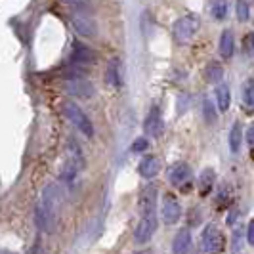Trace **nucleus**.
I'll use <instances>...</instances> for the list:
<instances>
[{"instance_id": "c756f323", "label": "nucleus", "mask_w": 254, "mask_h": 254, "mask_svg": "<svg viewBox=\"0 0 254 254\" xmlns=\"http://www.w3.org/2000/svg\"><path fill=\"white\" fill-rule=\"evenodd\" d=\"M251 46H253V48H254V33H253V35H251Z\"/></svg>"}, {"instance_id": "4be33fe9", "label": "nucleus", "mask_w": 254, "mask_h": 254, "mask_svg": "<svg viewBox=\"0 0 254 254\" xmlns=\"http://www.w3.org/2000/svg\"><path fill=\"white\" fill-rule=\"evenodd\" d=\"M210 13L214 19H226L228 15V2L226 0H214L210 6Z\"/></svg>"}, {"instance_id": "6e6552de", "label": "nucleus", "mask_w": 254, "mask_h": 254, "mask_svg": "<svg viewBox=\"0 0 254 254\" xmlns=\"http://www.w3.org/2000/svg\"><path fill=\"white\" fill-rule=\"evenodd\" d=\"M203 243L204 249L210 254H218L224 251V245H226V239L222 235V231L214 226V224H208L203 231Z\"/></svg>"}, {"instance_id": "2f4dec72", "label": "nucleus", "mask_w": 254, "mask_h": 254, "mask_svg": "<svg viewBox=\"0 0 254 254\" xmlns=\"http://www.w3.org/2000/svg\"><path fill=\"white\" fill-rule=\"evenodd\" d=\"M140 254H149V253H140Z\"/></svg>"}, {"instance_id": "39448f33", "label": "nucleus", "mask_w": 254, "mask_h": 254, "mask_svg": "<svg viewBox=\"0 0 254 254\" xmlns=\"http://www.w3.org/2000/svg\"><path fill=\"white\" fill-rule=\"evenodd\" d=\"M168 182L180 188V191H191V180H193V172H191V166L188 163H176L168 168Z\"/></svg>"}, {"instance_id": "1a4fd4ad", "label": "nucleus", "mask_w": 254, "mask_h": 254, "mask_svg": "<svg viewBox=\"0 0 254 254\" xmlns=\"http://www.w3.org/2000/svg\"><path fill=\"white\" fill-rule=\"evenodd\" d=\"M65 90L71 94V96H76V98H92L94 96V86L90 84L88 80H84L82 76L78 78H69L65 82Z\"/></svg>"}, {"instance_id": "ddd939ff", "label": "nucleus", "mask_w": 254, "mask_h": 254, "mask_svg": "<svg viewBox=\"0 0 254 254\" xmlns=\"http://www.w3.org/2000/svg\"><path fill=\"white\" fill-rule=\"evenodd\" d=\"M71 64H76V65H90L94 64V54L90 48H86L84 44H80V42H75V46H73V54H71Z\"/></svg>"}, {"instance_id": "cd10ccee", "label": "nucleus", "mask_w": 254, "mask_h": 254, "mask_svg": "<svg viewBox=\"0 0 254 254\" xmlns=\"http://www.w3.org/2000/svg\"><path fill=\"white\" fill-rule=\"evenodd\" d=\"M247 241H249V245H254V220H251L249 229H247Z\"/></svg>"}, {"instance_id": "dca6fc26", "label": "nucleus", "mask_w": 254, "mask_h": 254, "mask_svg": "<svg viewBox=\"0 0 254 254\" xmlns=\"http://www.w3.org/2000/svg\"><path fill=\"white\" fill-rule=\"evenodd\" d=\"M105 82H107L109 86H115V88H119V86L123 84L121 64H119V60H111V62H109L107 69H105Z\"/></svg>"}, {"instance_id": "9b49d317", "label": "nucleus", "mask_w": 254, "mask_h": 254, "mask_svg": "<svg viewBox=\"0 0 254 254\" xmlns=\"http://www.w3.org/2000/svg\"><path fill=\"white\" fill-rule=\"evenodd\" d=\"M163 128H165V123H163V117H161V109L155 105L147 115L145 123H143V130H145V134L157 138V136L163 134Z\"/></svg>"}, {"instance_id": "412c9836", "label": "nucleus", "mask_w": 254, "mask_h": 254, "mask_svg": "<svg viewBox=\"0 0 254 254\" xmlns=\"http://www.w3.org/2000/svg\"><path fill=\"white\" fill-rule=\"evenodd\" d=\"M206 78H208V82H218L220 84V80L224 78V67L216 62H212L206 67Z\"/></svg>"}, {"instance_id": "6ab92c4d", "label": "nucleus", "mask_w": 254, "mask_h": 254, "mask_svg": "<svg viewBox=\"0 0 254 254\" xmlns=\"http://www.w3.org/2000/svg\"><path fill=\"white\" fill-rule=\"evenodd\" d=\"M214 170L212 168H204L203 172L199 174V190H201V195H208L210 190L214 188Z\"/></svg>"}, {"instance_id": "0eeeda50", "label": "nucleus", "mask_w": 254, "mask_h": 254, "mask_svg": "<svg viewBox=\"0 0 254 254\" xmlns=\"http://www.w3.org/2000/svg\"><path fill=\"white\" fill-rule=\"evenodd\" d=\"M155 231H157V212L145 214V216H141L140 224L134 231V241L138 245H145V243L151 241Z\"/></svg>"}, {"instance_id": "5701e85b", "label": "nucleus", "mask_w": 254, "mask_h": 254, "mask_svg": "<svg viewBox=\"0 0 254 254\" xmlns=\"http://www.w3.org/2000/svg\"><path fill=\"white\" fill-rule=\"evenodd\" d=\"M243 103L249 109H254V78L247 80V84L243 86Z\"/></svg>"}, {"instance_id": "7ed1b4c3", "label": "nucleus", "mask_w": 254, "mask_h": 254, "mask_svg": "<svg viewBox=\"0 0 254 254\" xmlns=\"http://www.w3.org/2000/svg\"><path fill=\"white\" fill-rule=\"evenodd\" d=\"M64 115L75 125L86 138H92L94 136V125H92V121L88 119V115L84 113L76 103L73 102H65L64 103Z\"/></svg>"}, {"instance_id": "20e7f679", "label": "nucleus", "mask_w": 254, "mask_h": 254, "mask_svg": "<svg viewBox=\"0 0 254 254\" xmlns=\"http://www.w3.org/2000/svg\"><path fill=\"white\" fill-rule=\"evenodd\" d=\"M40 204L44 206V210H46V214L50 218V222L56 226L58 216H60V210H62V191H60V188L56 184H50V186L44 188Z\"/></svg>"}, {"instance_id": "a878e982", "label": "nucleus", "mask_w": 254, "mask_h": 254, "mask_svg": "<svg viewBox=\"0 0 254 254\" xmlns=\"http://www.w3.org/2000/svg\"><path fill=\"white\" fill-rule=\"evenodd\" d=\"M147 145H149V143H147V140H145V138H138V140L132 143V151H134V153L145 151V149H147Z\"/></svg>"}, {"instance_id": "9d476101", "label": "nucleus", "mask_w": 254, "mask_h": 254, "mask_svg": "<svg viewBox=\"0 0 254 254\" xmlns=\"http://www.w3.org/2000/svg\"><path fill=\"white\" fill-rule=\"evenodd\" d=\"M182 216V208H180V203L176 201L174 195L166 193L165 195V201H163V220H165L168 226L176 224Z\"/></svg>"}, {"instance_id": "bb28decb", "label": "nucleus", "mask_w": 254, "mask_h": 254, "mask_svg": "<svg viewBox=\"0 0 254 254\" xmlns=\"http://www.w3.org/2000/svg\"><path fill=\"white\" fill-rule=\"evenodd\" d=\"M247 143H249L251 149H254V123L249 127V130H247Z\"/></svg>"}, {"instance_id": "2eb2a0df", "label": "nucleus", "mask_w": 254, "mask_h": 254, "mask_svg": "<svg viewBox=\"0 0 254 254\" xmlns=\"http://www.w3.org/2000/svg\"><path fill=\"white\" fill-rule=\"evenodd\" d=\"M159 170H161V163H159L157 157H143L140 166H138L140 176L141 178H147V180L155 178V176L159 174Z\"/></svg>"}, {"instance_id": "f257e3e1", "label": "nucleus", "mask_w": 254, "mask_h": 254, "mask_svg": "<svg viewBox=\"0 0 254 254\" xmlns=\"http://www.w3.org/2000/svg\"><path fill=\"white\" fill-rule=\"evenodd\" d=\"M71 25L80 37H96L98 25H96V19L90 12L88 2L71 6Z\"/></svg>"}, {"instance_id": "4468645a", "label": "nucleus", "mask_w": 254, "mask_h": 254, "mask_svg": "<svg viewBox=\"0 0 254 254\" xmlns=\"http://www.w3.org/2000/svg\"><path fill=\"white\" fill-rule=\"evenodd\" d=\"M191 249V233L188 228L180 229L172 243V253L174 254H188Z\"/></svg>"}, {"instance_id": "b1692460", "label": "nucleus", "mask_w": 254, "mask_h": 254, "mask_svg": "<svg viewBox=\"0 0 254 254\" xmlns=\"http://www.w3.org/2000/svg\"><path fill=\"white\" fill-rule=\"evenodd\" d=\"M203 111H204L206 123H214V121H216V111H214V105H212L210 100H204L203 102Z\"/></svg>"}, {"instance_id": "7c9ffc66", "label": "nucleus", "mask_w": 254, "mask_h": 254, "mask_svg": "<svg viewBox=\"0 0 254 254\" xmlns=\"http://www.w3.org/2000/svg\"><path fill=\"white\" fill-rule=\"evenodd\" d=\"M2 254H12L10 251H2Z\"/></svg>"}, {"instance_id": "f8f14e48", "label": "nucleus", "mask_w": 254, "mask_h": 254, "mask_svg": "<svg viewBox=\"0 0 254 254\" xmlns=\"http://www.w3.org/2000/svg\"><path fill=\"white\" fill-rule=\"evenodd\" d=\"M157 208V188L155 186H145L140 195V214H151Z\"/></svg>"}, {"instance_id": "393cba45", "label": "nucleus", "mask_w": 254, "mask_h": 254, "mask_svg": "<svg viewBox=\"0 0 254 254\" xmlns=\"http://www.w3.org/2000/svg\"><path fill=\"white\" fill-rule=\"evenodd\" d=\"M237 17H239V21L249 19V4H247V0H237Z\"/></svg>"}, {"instance_id": "c85d7f7f", "label": "nucleus", "mask_w": 254, "mask_h": 254, "mask_svg": "<svg viewBox=\"0 0 254 254\" xmlns=\"http://www.w3.org/2000/svg\"><path fill=\"white\" fill-rule=\"evenodd\" d=\"M69 6H78V4H86V0H67Z\"/></svg>"}, {"instance_id": "f03ea898", "label": "nucleus", "mask_w": 254, "mask_h": 254, "mask_svg": "<svg viewBox=\"0 0 254 254\" xmlns=\"http://www.w3.org/2000/svg\"><path fill=\"white\" fill-rule=\"evenodd\" d=\"M67 159H65V166H64V178L65 180H73L76 172H80L84 168V155H82V149L78 145V141H75L73 138H69L67 141Z\"/></svg>"}, {"instance_id": "423d86ee", "label": "nucleus", "mask_w": 254, "mask_h": 254, "mask_svg": "<svg viewBox=\"0 0 254 254\" xmlns=\"http://www.w3.org/2000/svg\"><path fill=\"white\" fill-rule=\"evenodd\" d=\"M199 29V19L195 15H184L174 23V37L178 42H188L195 37Z\"/></svg>"}, {"instance_id": "f3484780", "label": "nucleus", "mask_w": 254, "mask_h": 254, "mask_svg": "<svg viewBox=\"0 0 254 254\" xmlns=\"http://www.w3.org/2000/svg\"><path fill=\"white\" fill-rule=\"evenodd\" d=\"M214 96H216L218 109H220L222 113L228 111L229 105H231V92H229L228 84H218L216 90H214Z\"/></svg>"}, {"instance_id": "a211bd4d", "label": "nucleus", "mask_w": 254, "mask_h": 254, "mask_svg": "<svg viewBox=\"0 0 254 254\" xmlns=\"http://www.w3.org/2000/svg\"><path fill=\"white\" fill-rule=\"evenodd\" d=\"M235 46V40H233V33L231 31H224L222 33V37H220V54H222V58H226L229 60L231 56H233V48Z\"/></svg>"}, {"instance_id": "aec40b11", "label": "nucleus", "mask_w": 254, "mask_h": 254, "mask_svg": "<svg viewBox=\"0 0 254 254\" xmlns=\"http://www.w3.org/2000/svg\"><path fill=\"white\" fill-rule=\"evenodd\" d=\"M228 141H229V149H231V153H239L241 143H243V130H241V125H239V123H235V125L231 127Z\"/></svg>"}]
</instances>
